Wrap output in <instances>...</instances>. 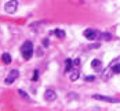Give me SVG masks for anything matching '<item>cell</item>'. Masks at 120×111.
Listing matches in <instances>:
<instances>
[{
    "label": "cell",
    "mask_w": 120,
    "mask_h": 111,
    "mask_svg": "<svg viewBox=\"0 0 120 111\" xmlns=\"http://www.w3.org/2000/svg\"><path fill=\"white\" fill-rule=\"evenodd\" d=\"M21 53L25 60H30L33 56V45L32 42H25V45L21 47Z\"/></svg>",
    "instance_id": "cell-1"
},
{
    "label": "cell",
    "mask_w": 120,
    "mask_h": 111,
    "mask_svg": "<svg viewBox=\"0 0 120 111\" xmlns=\"http://www.w3.org/2000/svg\"><path fill=\"white\" fill-rule=\"evenodd\" d=\"M93 99L99 100V101H105V103H120V99L110 97V96H104V95H94Z\"/></svg>",
    "instance_id": "cell-2"
},
{
    "label": "cell",
    "mask_w": 120,
    "mask_h": 111,
    "mask_svg": "<svg viewBox=\"0 0 120 111\" xmlns=\"http://www.w3.org/2000/svg\"><path fill=\"white\" fill-rule=\"evenodd\" d=\"M84 37L88 39V40H95L97 37H99V32H98L97 29H91V28H88V29L84 31Z\"/></svg>",
    "instance_id": "cell-3"
},
{
    "label": "cell",
    "mask_w": 120,
    "mask_h": 111,
    "mask_svg": "<svg viewBox=\"0 0 120 111\" xmlns=\"http://www.w3.org/2000/svg\"><path fill=\"white\" fill-rule=\"evenodd\" d=\"M17 7H18V1H15V0H10V1H7L6 3V11L8 12V14H14V12L17 11Z\"/></svg>",
    "instance_id": "cell-4"
},
{
    "label": "cell",
    "mask_w": 120,
    "mask_h": 111,
    "mask_svg": "<svg viewBox=\"0 0 120 111\" xmlns=\"http://www.w3.org/2000/svg\"><path fill=\"white\" fill-rule=\"evenodd\" d=\"M18 76H19V71H18V70H12L11 72L8 74V76L4 79V82H6L7 85H11L14 81H17V78H18Z\"/></svg>",
    "instance_id": "cell-5"
},
{
    "label": "cell",
    "mask_w": 120,
    "mask_h": 111,
    "mask_svg": "<svg viewBox=\"0 0 120 111\" xmlns=\"http://www.w3.org/2000/svg\"><path fill=\"white\" fill-rule=\"evenodd\" d=\"M44 99L47 100V101H54V100L57 99V93H55L54 90L48 89V90L44 92Z\"/></svg>",
    "instance_id": "cell-6"
},
{
    "label": "cell",
    "mask_w": 120,
    "mask_h": 111,
    "mask_svg": "<svg viewBox=\"0 0 120 111\" xmlns=\"http://www.w3.org/2000/svg\"><path fill=\"white\" fill-rule=\"evenodd\" d=\"M101 65H102V62L99 61L98 58H95V60H93V61H91V67H93L95 71H99V70H101Z\"/></svg>",
    "instance_id": "cell-7"
},
{
    "label": "cell",
    "mask_w": 120,
    "mask_h": 111,
    "mask_svg": "<svg viewBox=\"0 0 120 111\" xmlns=\"http://www.w3.org/2000/svg\"><path fill=\"white\" fill-rule=\"evenodd\" d=\"M65 65H66L65 70L69 72V71H72V68H73V61L71 60V58H66V60H65Z\"/></svg>",
    "instance_id": "cell-8"
},
{
    "label": "cell",
    "mask_w": 120,
    "mask_h": 111,
    "mask_svg": "<svg viewBox=\"0 0 120 111\" xmlns=\"http://www.w3.org/2000/svg\"><path fill=\"white\" fill-rule=\"evenodd\" d=\"M3 61L6 62V64H10V62H11V56H10L8 53H4V54H3Z\"/></svg>",
    "instance_id": "cell-9"
},
{
    "label": "cell",
    "mask_w": 120,
    "mask_h": 111,
    "mask_svg": "<svg viewBox=\"0 0 120 111\" xmlns=\"http://www.w3.org/2000/svg\"><path fill=\"white\" fill-rule=\"evenodd\" d=\"M54 33L60 37V39H64V37H65V32H64L62 29H55V31H54Z\"/></svg>",
    "instance_id": "cell-10"
},
{
    "label": "cell",
    "mask_w": 120,
    "mask_h": 111,
    "mask_svg": "<svg viewBox=\"0 0 120 111\" xmlns=\"http://www.w3.org/2000/svg\"><path fill=\"white\" fill-rule=\"evenodd\" d=\"M18 93H19V96H21V97H24L25 100H28V101H29V95H28V93H26V92H24V90H22V89H19V90H18Z\"/></svg>",
    "instance_id": "cell-11"
},
{
    "label": "cell",
    "mask_w": 120,
    "mask_h": 111,
    "mask_svg": "<svg viewBox=\"0 0 120 111\" xmlns=\"http://www.w3.org/2000/svg\"><path fill=\"white\" fill-rule=\"evenodd\" d=\"M79 71H72L71 72V81H77V78H79Z\"/></svg>",
    "instance_id": "cell-12"
},
{
    "label": "cell",
    "mask_w": 120,
    "mask_h": 111,
    "mask_svg": "<svg viewBox=\"0 0 120 111\" xmlns=\"http://www.w3.org/2000/svg\"><path fill=\"white\" fill-rule=\"evenodd\" d=\"M112 71H113L115 74H120V64H115V65H112Z\"/></svg>",
    "instance_id": "cell-13"
},
{
    "label": "cell",
    "mask_w": 120,
    "mask_h": 111,
    "mask_svg": "<svg viewBox=\"0 0 120 111\" xmlns=\"http://www.w3.org/2000/svg\"><path fill=\"white\" fill-rule=\"evenodd\" d=\"M32 79H33V81H37V79H39V71H37V70L33 71V76H32Z\"/></svg>",
    "instance_id": "cell-14"
},
{
    "label": "cell",
    "mask_w": 120,
    "mask_h": 111,
    "mask_svg": "<svg viewBox=\"0 0 120 111\" xmlns=\"http://www.w3.org/2000/svg\"><path fill=\"white\" fill-rule=\"evenodd\" d=\"M68 99H79V96L75 93H68Z\"/></svg>",
    "instance_id": "cell-15"
},
{
    "label": "cell",
    "mask_w": 120,
    "mask_h": 111,
    "mask_svg": "<svg viewBox=\"0 0 120 111\" xmlns=\"http://www.w3.org/2000/svg\"><path fill=\"white\" fill-rule=\"evenodd\" d=\"M79 64H80V58H76V60H73V65H76V67H77Z\"/></svg>",
    "instance_id": "cell-16"
},
{
    "label": "cell",
    "mask_w": 120,
    "mask_h": 111,
    "mask_svg": "<svg viewBox=\"0 0 120 111\" xmlns=\"http://www.w3.org/2000/svg\"><path fill=\"white\" fill-rule=\"evenodd\" d=\"M86 81H94V76H86Z\"/></svg>",
    "instance_id": "cell-17"
},
{
    "label": "cell",
    "mask_w": 120,
    "mask_h": 111,
    "mask_svg": "<svg viewBox=\"0 0 120 111\" xmlns=\"http://www.w3.org/2000/svg\"><path fill=\"white\" fill-rule=\"evenodd\" d=\"M43 45H44V46H48V39H44V40H43Z\"/></svg>",
    "instance_id": "cell-18"
}]
</instances>
